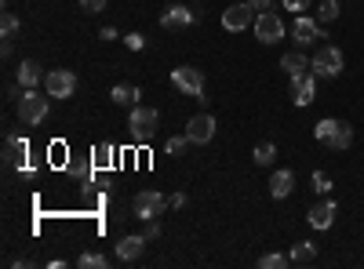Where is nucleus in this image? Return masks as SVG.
Returning a JSON list of instances; mask_svg holds the SVG:
<instances>
[{
  "label": "nucleus",
  "mask_w": 364,
  "mask_h": 269,
  "mask_svg": "<svg viewBox=\"0 0 364 269\" xmlns=\"http://www.w3.org/2000/svg\"><path fill=\"white\" fill-rule=\"evenodd\" d=\"M273 157H277V146H273V142H259V146H255V153H252L255 168H266V164H273Z\"/></svg>",
  "instance_id": "obj_22"
},
{
  "label": "nucleus",
  "mask_w": 364,
  "mask_h": 269,
  "mask_svg": "<svg viewBox=\"0 0 364 269\" xmlns=\"http://www.w3.org/2000/svg\"><path fill=\"white\" fill-rule=\"evenodd\" d=\"M77 265H80V269H106V265H109V258H106V255H99V251H84V255L77 258Z\"/></svg>",
  "instance_id": "obj_23"
},
{
  "label": "nucleus",
  "mask_w": 364,
  "mask_h": 269,
  "mask_svg": "<svg viewBox=\"0 0 364 269\" xmlns=\"http://www.w3.org/2000/svg\"><path fill=\"white\" fill-rule=\"evenodd\" d=\"M109 99H113L117 106H132V102L142 99V92H139V87H132V84H117L113 92H109Z\"/></svg>",
  "instance_id": "obj_21"
},
{
  "label": "nucleus",
  "mask_w": 364,
  "mask_h": 269,
  "mask_svg": "<svg viewBox=\"0 0 364 269\" xmlns=\"http://www.w3.org/2000/svg\"><path fill=\"white\" fill-rule=\"evenodd\" d=\"M157 128H161V113H157V109H149V106H135V109H132V116H128V131H132V138H135L139 146L154 138Z\"/></svg>",
  "instance_id": "obj_3"
},
{
  "label": "nucleus",
  "mask_w": 364,
  "mask_h": 269,
  "mask_svg": "<svg viewBox=\"0 0 364 269\" xmlns=\"http://www.w3.org/2000/svg\"><path fill=\"white\" fill-rule=\"evenodd\" d=\"M284 8H288V11H306L310 0H284Z\"/></svg>",
  "instance_id": "obj_34"
},
{
  "label": "nucleus",
  "mask_w": 364,
  "mask_h": 269,
  "mask_svg": "<svg viewBox=\"0 0 364 269\" xmlns=\"http://www.w3.org/2000/svg\"><path fill=\"white\" fill-rule=\"evenodd\" d=\"M48 99L51 95H41L37 87H26L22 92V99H18V121L26 124V128H37V124H44V116H48Z\"/></svg>",
  "instance_id": "obj_2"
},
{
  "label": "nucleus",
  "mask_w": 364,
  "mask_h": 269,
  "mask_svg": "<svg viewBox=\"0 0 364 269\" xmlns=\"http://www.w3.org/2000/svg\"><path fill=\"white\" fill-rule=\"evenodd\" d=\"M295 190V171H273V178H269V197L273 200H284L288 193Z\"/></svg>",
  "instance_id": "obj_14"
},
{
  "label": "nucleus",
  "mask_w": 364,
  "mask_h": 269,
  "mask_svg": "<svg viewBox=\"0 0 364 269\" xmlns=\"http://www.w3.org/2000/svg\"><path fill=\"white\" fill-rule=\"evenodd\" d=\"M255 40H262V44L284 40V18L277 11H259L255 15Z\"/></svg>",
  "instance_id": "obj_5"
},
{
  "label": "nucleus",
  "mask_w": 364,
  "mask_h": 269,
  "mask_svg": "<svg viewBox=\"0 0 364 269\" xmlns=\"http://www.w3.org/2000/svg\"><path fill=\"white\" fill-rule=\"evenodd\" d=\"M291 265H314V258H317V244L314 241H299L295 248H291Z\"/></svg>",
  "instance_id": "obj_20"
},
{
  "label": "nucleus",
  "mask_w": 364,
  "mask_h": 269,
  "mask_svg": "<svg viewBox=\"0 0 364 269\" xmlns=\"http://www.w3.org/2000/svg\"><path fill=\"white\" fill-rule=\"evenodd\" d=\"M343 70H346V58H343V51L336 44H321L314 51V58H310V73L321 77V80H336Z\"/></svg>",
  "instance_id": "obj_1"
},
{
  "label": "nucleus",
  "mask_w": 364,
  "mask_h": 269,
  "mask_svg": "<svg viewBox=\"0 0 364 269\" xmlns=\"http://www.w3.org/2000/svg\"><path fill=\"white\" fill-rule=\"evenodd\" d=\"M200 18V11H190L186 4H171L164 15H161V26L164 29H186V26H193Z\"/></svg>",
  "instance_id": "obj_13"
},
{
  "label": "nucleus",
  "mask_w": 364,
  "mask_h": 269,
  "mask_svg": "<svg viewBox=\"0 0 364 269\" xmlns=\"http://www.w3.org/2000/svg\"><path fill=\"white\" fill-rule=\"evenodd\" d=\"M142 248H146V236H124V241L117 244V258L120 262H135L142 255Z\"/></svg>",
  "instance_id": "obj_17"
},
{
  "label": "nucleus",
  "mask_w": 364,
  "mask_h": 269,
  "mask_svg": "<svg viewBox=\"0 0 364 269\" xmlns=\"http://www.w3.org/2000/svg\"><path fill=\"white\" fill-rule=\"evenodd\" d=\"M336 124H339V121H331V116H324V121H321V124L314 128V138H317V142L324 146V138H328L331 131H336Z\"/></svg>",
  "instance_id": "obj_29"
},
{
  "label": "nucleus",
  "mask_w": 364,
  "mask_h": 269,
  "mask_svg": "<svg viewBox=\"0 0 364 269\" xmlns=\"http://www.w3.org/2000/svg\"><path fill=\"white\" fill-rule=\"evenodd\" d=\"M77 87H80V80H77L73 70H51V73L44 77V92H48L51 99H73Z\"/></svg>",
  "instance_id": "obj_4"
},
{
  "label": "nucleus",
  "mask_w": 364,
  "mask_h": 269,
  "mask_svg": "<svg viewBox=\"0 0 364 269\" xmlns=\"http://www.w3.org/2000/svg\"><path fill=\"white\" fill-rule=\"evenodd\" d=\"M142 236H146V241H157V236H161V226H157V219H149V222H146V233H142Z\"/></svg>",
  "instance_id": "obj_32"
},
{
  "label": "nucleus",
  "mask_w": 364,
  "mask_h": 269,
  "mask_svg": "<svg viewBox=\"0 0 364 269\" xmlns=\"http://www.w3.org/2000/svg\"><path fill=\"white\" fill-rule=\"evenodd\" d=\"M186 146H193L186 135H171L168 142H164V153H171V157H178V153H186Z\"/></svg>",
  "instance_id": "obj_25"
},
{
  "label": "nucleus",
  "mask_w": 364,
  "mask_h": 269,
  "mask_svg": "<svg viewBox=\"0 0 364 269\" xmlns=\"http://www.w3.org/2000/svg\"><path fill=\"white\" fill-rule=\"evenodd\" d=\"M106 8V0H80V11H87V15H99Z\"/></svg>",
  "instance_id": "obj_30"
},
{
  "label": "nucleus",
  "mask_w": 364,
  "mask_h": 269,
  "mask_svg": "<svg viewBox=\"0 0 364 269\" xmlns=\"http://www.w3.org/2000/svg\"><path fill=\"white\" fill-rule=\"evenodd\" d=\"M353 146V128L350 124H336V131H331L328 138H324V149H331V153H343V149H350Z\"/></svg>",
  "instance_id": "obj_15"
},
{
  "label": "nucleus",
  "mask_w": 364,
  "mask_h": 269,
  "mask_svg": "<svg viewBox=\"0 0 364 269\" xmlns=\"http://www.w3.org/2000/svg\"><path fill=\"white\" fill-rule=\"evenodd\" d=\"M171 84H175V92H182V95H204V73L197 70V66H178V70H171Z\"/></svg>",
  "instance_id": "obj_7"
},
{
  "label": "nucleus",
  "mask_w": 364,
  "mask_h": 269,
  "mask_svg": "<svg viewBox=\"0 0 364 269\" xmlns=\"http://www.w3.org/2000/svg\"><path fill=\"white\" fill-rule=\"evenodd\" d=\"M288 262H291V258H284L281 251H269V255H262V258H259V269H284Z\"/></svg>",
  "instance_id": "obj_26"
},
{
  "label": "nucleus",
  "mask_w": 364,
  "mask_h": 269,
  "mask_svg": "<svg viewBox=\"0 0 364 269\" xmlns=\"http://www.w3.org/2000/svg\"><path fill=\"white\" fill-rule=\"evenodd\" d=\"M336 215H339V207H336V200H328V197L306 212V219H310L314 229H331V226H336Z\"/></svg>",
  "instance_id": "obj_12"
},
{
  "label": "nucleus",
  "mask_w": 364,
  "mask_h": 269,
  "mask_svg": "<svg viewBox=\"0 0 364 269\" xmlns=\"http://www.w3.org/2000/svg\"><path fill=\"white\" fill-rule=\"evenodd\" d=\"M281 70H284L288 77H299V73H310V58L302 55V51H288V55L281 58Z\"/></svg>",
  "instance_id": "obj_18"
},
{
  "label": "nucleus",
  "mask_w": 364,
  "mask_h": 269,
  "mask_svg": "<svg viewBox=\"0 0 364 269\" xmlns=\"http://www.w3.org/2000/svg\"><path fill=\"white\" fill-rule=\"evenodd\" d=\"M15 77H18V84H22V87H37V84H44V77H48V73L33 62V58H26V62H18V73H15Z\"/></svg>",
  "instance_id": "obj_16"
},
{
  "label": "nucleus",
  "mask_w": 364,
  "mask_h": 269,
  "mask_svg": "<svg viewBox=\"0 0 364 269\" xmlns=\"http://www.w3.org/2000/svg\"><path fill=\"white\" fill-rule=\"evenodd\" d=\"M310 186H314V193H321V197H328L331 190H336V186H331V178H328L324 171H314V178H310Z\"/></svg>",
  "instance_id": "obj_27"
},
{
  "label": "nucleus",
  "mask_w": 364,
  "mask_h": 269,
  "mask_svg": "<svg viewBox=\"0 0 364 269\" xmlns=\"http://www.w3.org/2000/svg\"><path fill=\"white\" fill-rule=\"evenodd\" d=\"M252 18H255V11L248 4H233V8L223 11V29H230V33H245V29L252 26Z\"/></svg>",
  "instance_id": "obj_11"
},
{
  "label": "nucleus",
  "mask_w": 364,
  "mask_h": 269,
  "mask_svg": "<svg viewBox=\"0 0 364 269\" xmlns=\"http://www.w3.org/2000/svg\"><path fill=\"white\" fill-rule=\"evenodd\" d=\"M124 44H128L132 51H142V48H146V37H142V33H128V37H124Z\"/></svg>",
  "instance_id": "obj_31"
},
{
  "label": "nucleus",
  "mask_w": 364,
  "mask_h": 269,
  "mask_svg": "<svg viewBox=\"0 0 364 269\" xmlns=\"http://www.w3.org/2000/svg\"><path fill=\"white\" fill-rule=\"evenodd\" d=\"M22 157H26V138L8 135V138H4V164H8V168H18Z\"/></svg>",
  "instance_id": "obj_19"
},
{
  "label": "nucleus",
  "mask_w": 364,
  "mask_h": 269,
  "mask_svg": "<svg viewBox=\"0 0 364 269\" xmlns=\"http://www.w3.org/2000/svg\"><path fill=\"white\" fill-rule=\"evenodd\" d=\"M99 40H117V29H113V26H106L102 33H99Z\"/></svg>",
  "instance_id": "obj_36"
},
{
  "label": "nucleus",
  "mask_w": 364,
  "mask_h": 269,
  "mask_svg": "<svg viewBox=\"0 0 364 269\" xmlns=\"http://www.w3.org/2000/svg\"><path fill=\"white\" fill-rule=\"evenodd\" d=\"M291 40H295L299 48H310L314 40H328V33L321 29V22H317V18H310V15H299V18L291 22Z\"/></svg>",
  "instance_id": "obj_8"
},
{
  "label": "nucleus",
  "mask_w": 364,
  "mask_h": 269,
  "mask_svg": "<svg viewBox=\"0 0 364 269\" xmlns=\"http://www.w3.org/2000/svg\"><path fill=\"white\" fill-rule=\"evenodd\" d=\"M339 0H321V8H317V22H336L339 18Z\"/></svg>",
  "instance_id": "obj_24"
},
{
  "label": "nucleus",
  "mask_w": 364,
  "mask_h": 269,
  "mask_svg": "<svg viewBox=\"0 0 364 269\" xmlns=\"http://www.w3.org/2000/svg\"><path fill=\"white\" fill-rule=\"evenodd\" d=\"M314 99H317V77H314V73L291 77V102H295V106H310Z\"/></svg>",
  "instance_id": "obj_10"
},
{
  "label": "nucleus",
  "mask_w": 364,
  "mask_h": 269,
  "mask_svg": "<svg viewBox=\"0 0 364 269\" xmlns=\"http://www.w3.org/2000/svg\"><path fill=\"white\" fill-rule=\"evenodd\" d=\"M132 212H135L142 222H149V219H161V215L168 212V200H164L157 190H142V193L135 197V204H132Z\"/></svg>",
  "instance_id": "obj_6"
},
{
  "label": "nucleus",
  "mask_w": 364,
  "mask_h": 269,
  "mask_svg": "<svg viewBox=\"0 0 364 269\" xmlns=\"http://www.w3.org/2000/svg\"><path fill=\"white\" fill-rule=\"evenodd\" d=\"M109 157H113V153H109V149H106V146H99V149H95V164H106Z\"/></svg>",
  "instance_id": "obj_35"
},
{
  "label": "nucleus",
  "mask_w": 364,
  "mask_h": 269,
  "mask_svg": "<svg viewBox=\"0 0 364 269\" xmlns=\"http://www.w3.org/2000/svg\"><path fill=\"white\" fill-rule=\"evenodd\" d=\"M245 4H248L252 11H269V8H273V0H245Z\"/></svg>",
  "instance_id": "obj_33"
},
{
  "label": "nucleus",
  "mask_w": 364,
  "mask_h": 269,
  "mask_svg": "<svg viewBox=\"0 0 364 269\" xmlns=\"http://www.w3.org/2000/svg\"><path fill=\"white\" fill-rule=\"evenodd\" d=\"M171 207H186V193H175L171 197Z\"/></svg>",
  "instance_id": "obj_37"
},
{
  "label": "nucleus",
  "mask_w": 364,
  "mask_h": 269,
  "mask_svg": "<svg viewBox=\"0 0 364 269\" xmlns=\"http://www.w3.org/2000/svg\"><path fill=\"white\" fill-rule=\"evenodd\" d=\"M186 138H190L193 146L211 142V138H215V116H211V113H197V116H190V124H186Z\"/></svg>",
  "instance_id": "obj_9"
},
{
  "label": "nucleus",
  "mask_w": 364,
  "mask_h": 269,
  "mask_svg": "<svg viewBox=\"0 0 364 269\" xmlns=\"http://www.w3.org/2000/svg\"><path fill=\"white\" fill-rule=\"evenodd\" d=\"M0 33H4V37H15V33H18V15H15V11L0 15Z\"/></svg>",
  "instance_id": "obj_28"
}]
</instances>
